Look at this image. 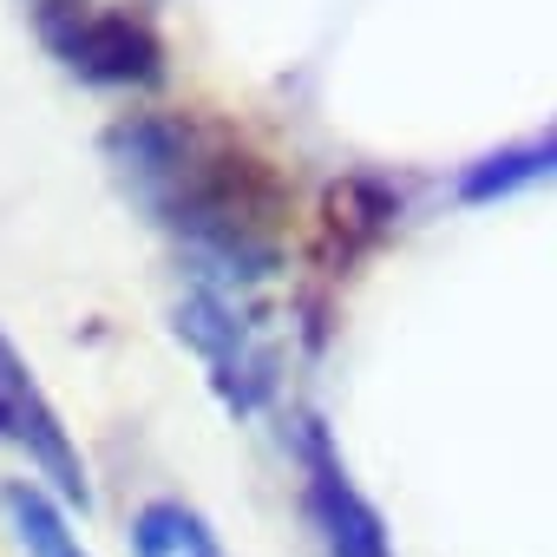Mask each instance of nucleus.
<instances>
[{
    "label": "nucleus",
    "instance_id": "7",
    "mask_svg": "<svg viewBox=\"0 0 557 557\" xmlns=\"http://www.w3.org/2000/svg\"><path fill=\"white\" fill-rule=\"evenodd\" d=\"M557 177V125H544L537 138H518L492 158H479L466 177H459V197L466 203H492V197H511V190H531V184H550Z\"/></svg>",
    "mask_w": 557,
    "mask_h": 557
},
{
    "label": "nucleus",
    "instance_id": "1",
    "mask_svg": "<svg viewBox=\"0 0 557 557\" xmlns=\"http://www.w3.org/2000/svg\"><path fill=\"white\" fill-rule=\"evenodd\" d=\"M106 164L119 190L171 230L190 256H203L223 283H269L283 262V184L243 145L210 125L132 112L106 132Z\"/></svg>",
    "mask_w": 557,
    "mask_h": 557
},
{
    "label": "nucleus",
    "instance_id": "8",
    "mask_svg": "<svg viewBox=\"0 0 557 557\" xmlns=\"http://www.w3.org/2000/svg\"><path fill=\"white\" fill-rule=\"evenodd\" d=\"M132 557H223L210 518L184 498H145L132 518Z\"/></svg>",
    "mask_w": 557,
    "mask_h": 557
},
{
    "label": "nucleus",
    "instance_id": "6",
    "mask_svg": "<svg viewBox=\"0 0 557 557\" xmlns=\"http://www.w3.org/2000/svg\"><path fill=\"white\" fill-rule=\"evenodd\" d=\"M0 518H8V531H14V544L27 557H92L79 544L66 505L47 485H34V479H8V485H0Z\"/></svg>",
    "mask_w": 557,
    "mask_h": 557
},
{
    "label": "nucleus",
    "instance_id": "4",
    "mask_svg": "<svg viewBox=\"0 0 557 557\" xmlns=\"http://www.w3.org/2000/svg\"><path fill=\"white\" fill-rule=\"evenodd\" d=\"M177 342L197 348V361L210 368V387L230 413H256L275 387L269 348L256 342V329L236 315V302L223 289H197L177 302Z\"/></svg>",
    "mask_w": 557,
    "mask_h": 557
},
{
    "label": "nucleus",
    "instance_id": "5",
    "mask_svg": "<svg viewBox=\"0 0 557 557\" xmlns=\"http://www.w3.org/2000/svg\"><path fill=\"white\" fill-rule=\"evenodd\" d=\"M302 505H309V518H315L329 557H394L387 518H381L374 498L348 479L342 453L329 446V433H322L315 420L302 426Z\"/></svg>",
    "mask_w": 557,
    "mask_h": 557
},
{
    "label": "nucleus",
    "instance_id": "2",
    "mask_svg": "<svg viewBox=\"0 0 557 557\" xmlns=\"http://www.w3.org/2000/svg\"><path fill=\"white\" fill-rule=\"evenodd\" d=\"M40 40L86 86H106V92L164 86V40L151 34V21H138L125 8H73V0H53V8H40Z\"/></svg>",
    "mask_w": 557,
    "mask_h": 557
},
{
    "label": "nucleus",
    "instance_id": "3",
    "mask_svg": "<svg viewBox=\"0 0 557 557\" xmlns=\"http://www.w3.org/2000/svg\"><path fill=\"white\" fill-rule=\"evenodd\" d=\"M0 446H14L60 505H79L92 511V485H86V459L53 407V394L40 387V374L27 368V355L0 335Z\"/></svg>",
    "mask_w": 557,
    "mask_h": 557
}]
</instances>
